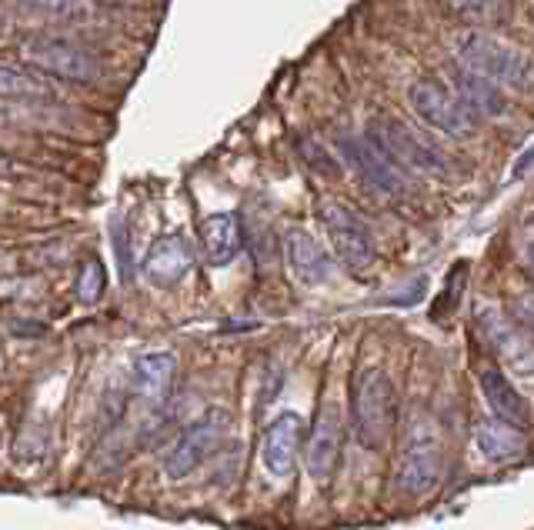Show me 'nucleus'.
<instances>
[{"label": "nucleus", "mask_w": 534, "mask_h": 530, "mask_svg": "<svg viewBox=\"0 0 534 530\" xmlns=\"http://www.w3.org/2000/svg\"><path fill=\"white\" fill-rule=\"evenodd\" d=\"M464 274H468V264H458V267L451 270V277H448V300H438V307H434L438 314H451V307L458 304V297H461V290H464V284H461Z\"/></svg>", "instance_id": "393cba45"}, {"label": "nucleus", "mask_w": 534, "mask_h": 530, "mask_svg": "<svg viewBox=\"0 0 534 530\" xmlns=\"http://www.w3.org/2000/svg\"><path fill=\"white\" fill-rule=\"evenodd\" d=\"M194 264V250L184 234H164L157 237L144 257V277L154 287H174Z\"/></svg>", "instance_id": "2eb2a0df"}, {"label": "nucleus", "mask_w": 534, "mask_h": 530, "mask_svg": "<svg viewBox=\"0 0 534 530\" xmlns=\"http://www.w3.org/2000/svg\"><path fill=\"white\" fill-rule=\"evenodd\" d=\"M371 140L398 164L404 174H421V177H444L454 167L451 157L444 154L441 144L428 130H418L404 124L398 117H378L368 127Z\"/></svg>", "instance_id": "20e7f679"}, {"label": "nucleus", "mask_w": 534, "mask_h": 530, "mask_svg": "<svg viewBox=\"0 0 534 530\" xmlns=\"http://www.w3.org/2000/svg\"><path fill=\"white\" fill-rule=\"evenodd\" d=\"M21 57L41 74L71 80V84H101L104 80V60L67 37H27L21 44Z\"/></svg>", "instance_id": "0eeeda50"}, {"label": "nucleus", "mask_w": 534, "mask_h": 530, "mask_svg": "<svg viewBox=\"0 0 534 530\" xmlns=\"http://www.w3.org/2000/svg\"><path fill=\"white\" fill-rule=\"evenodd\" d=\"M454 90L461 94V100L468 104V110L474 117H504L508 114V97L501 94L498 84H491V80H484L478 74H468V70L458 67V74H454Z\"/></svg>", "instance_id": "6ab92c4d"}, {"label": "nucleus", "mask_w": 534, "mask_h": 530, "mask_svg": "<svg viewBox=\"0 0 534 530\" xmlns=\"http://www.w3.org/2000/svg\"><path fill=\"white\" fill-rule=\"evenodd\" d=\"M441 4L454 20H461L464 27H474V30L504 27L514 14L511 0H441Z\"/></svg>", "instance_id": "aec40b11"}, {"label": "nucleus", "mask_w": 534, "mask_h": 530, "mask_svg": "<svg viewBox=\"0 0 534 530\" xmlns=\"http://www.w3.org/2000/svg\"><path fill=\"white\" fill-rule=\"evenodd\" d=\"M174 370H177V357L167 354V350H151V354L137 357V364H134V397L141 400L144 407L157 410L167 400V394H171Z\"/></svg>", "instance_id": "f3484780"}, {"label": "nucleus", "mask_w": 534, "mask_h": 530, "mask_svg": "<svg viewBox=\"0 0 534 530\" xmlns=\"http://www.w3.org/2000/svg\"><path fill=\"white\" fill-rule=\"evenodd\" d=\"M511 317L518 320L528 334H534V287H524L511 297Z\"/></svg>", "instance_id": "b1692460"}, {"label": "nucleus", "mask_w": 534, "mask_h": 530, "mask_svg": "<svg viewBox=\"0 0 534 530\" xmlns=\"http://www.w3.org/2000/svg\"><path fill=\"white\" fill-rule=\"evenodd\" d=\"M231 427H234V420L227 410H207L204 417H197L194 424L177 437V444L167 450L164 474L171 480H184L187 474H194L204 460H211L217 450L227 444Z\"/></svg>", "instance_id": "6e6552de"}, {"label": "nucleus", "mask_w": 534, "mask_h": 530, "mask_svg": "<svg viewBox=\"0 0 534 530\" xmlns=\"http://www.w3.org/2000/svg\"><path fill=\"white\" fill-rule=\"evenodd\" d=\"M338 154L351 174L361 180L364 187L381 197H401L408 190V177L384 150L374 144L371 134H341L338 137Z\"/></svg>", "instance_id": "1a4fd4ad"}, {"label": "nucleus", "mask_w": 534, "mask_h": 530, "mask_svg": "<svg viewBox=\"0 0 534 530\" xmlns=\"http://www.w3.org/2000/svg\"><path fill=\"white\" fill-rule=\"evenodd\" d=\"M54 87L41 70H24L14 64H0V100H51Z\"/></svg>", "instance_id": "412c9836"}, {"label": "nucleus", "mask_w": 534, "mask_h": 530, "mask_svg": "<svg viewBox=\"0 0 534 530\" xmlns=\"http://www.w3.org/2000/svg\"><path fill=\"white\" fill-rule=\"evenodd\" d=\"M107 290V270L97 257L84 260L81 270H77V300L81 304H97Z\"/></svg>", "instance_id": "4be33fe9"}, {"label": "nucleus", "mask_w": 534, "mask_h": 530, "mask_svg": "<svg viewBox=\"0 0 534 530\" xmlns=\"http://www.w3.org/2000/svg\"><path fill=\"white\" fill-rule=\"evenodd\" d=\"M474 324H478V334L484 337V344L494 350V357L504 367L521 377L534 374V337L511 314H501L494 307H481Z\"/></svg>", "instance_id": "9d476101"}, {"label": "nucleus", "mask_w": 534, "mask_h": 530, "mask_svg": "<svg viewBox=\"0 0 534 530\" xmlns=\"http://www.w3.org/2000/svg\"><path fill=\"white\" fill-rule=\"evenodd\" d=\"M284 257H288L291 274L298 277V284L304 287H324L338 274V264H334V257L328 254V247L301 227H291L288 234H284Z\"/></svg>", "instance_id": "ddd939ff"}, {"label": "nucleus", "mask_w": 534, "mask_h": 530, "mask_svg": "<svg viewBox=\"0 0 534 530\" xmlns=\"http://www.w3.org/2000/svg\"><path fill=\"white\" fill-rule=\"evenodd\" d=\"M444 480V440L434 430L431 420H411V430L404 437V447L394 467V490L401 497L421 500L434 494Z\"/></svg>", "instance_id": "7ed1b4c3"}, {"label": "nucleus", "mask_w": 534, "mask_h": 530, "mask_svg": "<svg viewBox=\"0 0 534 530\" xmlns=\"http://www.w3.org/2000/svg\"><path fill=\"white\" fill-rule=\"evenodd\" d=\"M474 444H478L481 457L491 460V464H508V460H518L528 454V440H524V430L504 424L498 417L481 420L478 430H474Z\"/></svg>", "instance_id": "a211bd4d"}, {"label": "nucleus", "mask_w": 534, "mask_h": 530, "mask_svg": "<svg viewBox=\"0 0 534 530\" xmlns=\"http://www.w3.org/2000/svg\"><path fill=\"white\" fill-rule=\"evenodd\" d=\"M27 10H34V14H44V17H77L81 14V0H21Z\"/></svg>", "instance_id": "5701e85b"}, {"label": "nucleus", "mask_w": 534, "mask_h": 530, "mask_svg": "<svg viewBox=\"0 0 534 530\" xmlns=\"http://www.w3.org/2000/svg\"><path fill=\"white\" fill-rule=\"evenodd\" d=\"M408 104L431 130H438V134L454 137V140L471 137L474 124H478V117L468 110L458 90H454L448 80H441L438 74L414 77L408 84Z\"/></svg>", "instance_id": "39448f33"}, {"label": "nucleus", "mask_w": 534, "mask_h": 530, "mask_svg": "<svg viewBox=\"0 0 534 530\" xmlns=\"http://www.w3.org/2000/svg\"><path fill=\"white\" fill-rule=\"evenodd\" d=\"M318 217L331 240V254L341 260L344 270H351L354 277H364L378 264V244L374 234L358 210L348 207L344 200H321Z\"/></svg>", "instance_id": "423d86ee"}, {"label": "nucleus", "mask_w": 534, "mask_h": 530, "mask_svg": "<svg viewBox=\"0 0 534 530\" xmlns=\"http://www.w3.org/2000/svg\"><path fill=\"white\" fill-rule=\"evenodd\" d=\"M521 260L534 274V214L521 224Z\"/></svg>", "instance_id": "a878e982"}, {"label": "nucleus", "mask_w": 534, "mask_h": 530, "mask_svg": "<svg viewBox=\"0 0 534 530\" xmlns=\"http://www.w3.org/2000/svg\"><path fill=\"white\" fill-rule=\"evenodd\" d=\"M197 237H201V250L207 257V264H214V267L231 264L244 247L241 217L231 214V210H221V214L204 217L201 227H197Z\"/></svg>", "instance_id": "dca6fc26"}, {"label": "nucleus", "mask_w": 534, "mask_h": 530, "mask_svg": "<svg viewBox=\"0 0 534 530\" xmlns=\"http://www.w3.org/2000/svg\"><path fill=\"white\" fill-rule=\"evenodd\" d=\"M341 450H344V414L334 400H328V404L318 410L308 447H304V467H308L311 480L331 484L341 464Z\"/></svg>", "instance_id": "9b49d317"}, {"label": "nucleus", "mask_w": 534, "mask_h": 530, "mask_svg": "<svg viewBox=\"0 0 534 530\" xmlns=\"http://www.w3.org/2000/svg\"><path fill=\"white\" fill-rule=\"evenodd\" d=\"M11 170H14L11 157H4V154H0V177H4V174H11Z\"/></svg>", "instance_id": "bb28decb"}, {"label": "nucleus", "mask_w": 534, "mask_h": 530, "mask_svg": "<svg viewBox=\"0 0 534 530\" xmlns=\"http://www.w3.org/2000/svg\"><path fill=\"white\" fill-rule=\"evenodd\" d=\"M104 4H147V0H104Z\"/></svg>", "instance_id": "cd10ccee"}, {"label": "nucleus", "mask_w": 534, "mask_h": 530, "mask_svg": "<svg viewBox=\"0 0 534 530\" xmlns=\"http://www.w3.org/2000/svg\"><path fill=\"white\" fill-rule=\"evenodd\" d=\"M451 57L454 64L468 74H478L501 90H528L534 84V64L524 50L511 47L508 40L494 37L491 30H461L451 40Z\"/></svg>", "instance_id": "f257e3e1"}, {"label": "nucleus", "mask_w": 534, "mask_h": 530, "mask_svg": "<svg viewBox=\"0 0 534 530\" xmlns=\"http://www.w3.org/2000/svg\"><path fill=\"white\" fill-rule=\"evenodd\" d=\"M398 424V390L381 367H358L351 377V430L368 450H384Z\"/></svg>", "instance_id": "f03ea898"}, {"label": "nucleus", "mask_w": 534, "mask_h": 530, "mask_svg": "<svg viewBox=\"0 0 534 530\" xmlns=\"http://www.w3.org/2000/svg\"><path fill=\"white\" fill-rule=\"evenodd\" d=\"M478 387H481L484 404L491 410V417H498L518 430H528V424H531L528 400L518 394V387L511 384L501 367H484L478 374Z\"/></svg>", "instance_id": "4468645a"}, {"label": "nucleus", "mask_w": 534, "mask_h": 530, "mask_svg": "<svg viewBox=\"0 0 534 530\" xmlns=\"http://www.w3.org/2000/svg\"><path fill=\"white\" fill-rule=\"evenodd\" d=\"M301 437H304V420L294 410H284L267 424L264 444H261V464L271 477L288 480L298 467L301 454Z\"/></svg>", "instance_id": "f8f14e48"}]
</instances>
